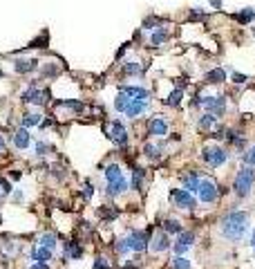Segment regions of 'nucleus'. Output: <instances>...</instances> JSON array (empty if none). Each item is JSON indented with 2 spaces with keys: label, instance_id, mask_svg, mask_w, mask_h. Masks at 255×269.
I'll return each mask as SVG.
<instances>
[{
  "label": "nucleus",
  "instance_id": "f257e3e1",
  "mask_svg": "<svg viewBox=\"0 0 255 269\" xmlns=\"http://www.w3.org/2000/svg\"><path fill=\"white\" fill-rule=\"evenodd\" d=\"M251 231V213L244 209H231L226 211L220 220V235L226 242L238 245L246 238V234Z\"/></svg>",
  "mask_w": 255,
  "mask_h": 269
},
{
  "label": "nucleus",
  "instance_id": "f03ea898",
  "mask_svg": "<svg viewBox=\"0 0 255 269\" xmlns=\"http://www.w3.org/2000/svg\"><path fill=\"white\" fill-rule=\"evenodd\" d=\"M231 188L239 200L251 198V193H253V188H255V166H246V164L239 166V168L235 170Z\"/></svg>",
  "mask_w": 255,
  "mask_h": 269
},
{
  "label": "nucleus",
  "instance_id": "7ed1b4c3",
  "mask_svg": "<svg viewBox=\"0 0 255 269\" xmlns=\"http://www.w3.org/2000/svg\"><path fill=\"white\" fill-rule=\"evenodd\" d=\"M41 79H32V81L27 83V88L20 92V101H23L25 105H34V108H45V105L52 103V94H49V90L47 88H41Z\"/></svg>",
  "mask_w": 255,
  "mask_h": 269
},
{
  "label": "nucleus",
  "instance_id": "20e7f679",
  "mask_svg": "<svg viewBox=\"0 0 255 269\" xmlns=\"http://www.w3.org/2000/svg\"><path fill=\"white\" fill-rule=\"evenodd\" d=\"M199 157H202V162H204L206 168L217 170L231 159V152H228V148H224L222 144H217V141H210V144H206V146L202 148Z\"/></svg>",
  "mask_w": 255,
  "mask_h": 269
},
{
  "label": "nucleus",
  "instance_id": "39448f33",
  "mask_svg": "<svg viewBox=\"0 0 255 269\" xmlns=\"http://www.w3.org/2000/svg\"><path fill=\"white\" fill-rule=\"evenodd\" d=\"M103 133L108 134V139H110L116 148L128 151V146H130V130H128L126 121H121V119H110V121L103 123Z\"/></svg>",
  "mask_w": 255,
  "mask_h": 269
},
{
  "label": "nucleus",
  "instance_id": "423d86ee",
  "mask_svg": "<svg viewBox=\"0 0 255 269\" xmlns=\"http://www.w3.org/2000/svg\"><path fill=\"white\" fill-rule=\"evenodd\" d=\"M168 200L170 204L175 206V209L179 211H186V213H195L197 211V195L191 193V191H186L184 186H177V188H170L168 191Z\"/></svg>",
  "mask_w": 255,
  "mask_h": 269
},
{
  "label": "nucleus",
  "instance_id": "0eeeda50",
  "mask_svg": "<svg viewBox=\"0 0 255 269\" xmlns=\"http://www.w3.org/2000/svg\"><path fill=\"white\" fill-rule=\"evenodd\" d=\"M155 231V227H145V229H128L126 240H128V247L132 253H145L148 252V245H150V235Z\"/></svg>",
  "mask_w": 255,
  "mask_h": 269
},
{
  "label": "nucleus",
  "instance_id": "6e6552de",
  "mask_svg": "<svg viewBox=\"0 0 255 269\" xmlns=\"http://www.w3.org/2000/svg\"><path fill=\"white\" fill-rule=\"evenodd\" d=\"M222 200L220 195V182L213 180V177H202V184H199V191H197V202L199 204H217Z\"/></svg>",
  "mask_w": 255,
  "mask_h": 269
},
{
  "label": "nucleus",
  "instance_id": "1a4fd4ad",
  "mask_svg": "<svg viewBox=\"0 0 255 269\" xmlns=\"http://www.w3.org/2000/svg\"><path fill=\"white\" fill-rule=\"evenodd\" d=\"M202 110L210 112V115L217 117V119H224L226 117V110H228V97H224V94H206L204 92Z\"/></svg>",
  "mask_w": 255,
  "mask_h": 269
},
{
  "label": "nucleus",
  "instance_id": "9d476101",
  "mask_svg": "<svg viewBox=\"0 0 255 269\" xmlns=\"http://www.w3.org/2000/svg\"><path fill=\"white\" fill-rule=\"evenodd\" d=\"M145 134L152 139H166L170 134V121L166 119V115H152L145 121Z\"/></svg>",
  "mask_w": 255,
  "mask_h": 269
},
{
  "label": "nucleus",
  "instance_id": "9b49d317",
  "mask_svg": "<svg viewBox=\"0 0 255 269\" xmlns=\"http://www.w3.org/2000/svg\"><path fill=\"white\" fill-rule=\"evenodd\" d=\"M195 242H197V234L192 229H184L179 235H175V242L170 252H173V256H186L195 247Z\"/></svg>",
  "mask_w": 255,
  "mask_h": 269
},
{
  "label": "nucleus",
  "instance_id": "f8f14e48",
  "mask_svg": "<svg viewBox=\"0 0 255 269\" xmlns=\"http://www.w3.org/2000/svg\"><path fill=\"white\" fill-rule=\"evenodd\" d=\"M173 249V235H168L163 229H155L150 235V245H148V252L155 253V256H161V253L170 252Z\"/></svg>",
  "mask_w": 255,
  "mask_h": 269
},
{
  "label": "nucleus",
  "instance_id": "ddd939ff",
  "mask_svg": "<svg viewBox=\"0 0 255 269\" xmlns=\"http://www.w3.org/2000/svg\"><path fill=\"white\" fill-rule=\"evenodd\" d=\"M54 110L56 112L65 110L67 112V117H81L87 108L81 99H56L54 101Z\"/></svg>",
  "mask_w": 255,
  "mask_h": 269
},
{
  "label": "nucleus",
  "instance_id": "4468645a",
  "mask_svg": "<svg viewBox=\"0 0 255 269\" xmlns=\"http://www.w3.org/2000/svg\"><path fill=\"white\" fill-rule=\"evenodd\" d=\"M152 108V101H141V99H130L128 101V108L123 112V117L130 119V121H137L141 119L143 115H148Z\"/></svg>",
  "mask_w": 255,
  "mask_h": 269
},
{
  "label": "nucleus",
  "instance_id": "2eb2a0df",
  "mask_svg": "<svg viewBox=\"0 0 255 269\" xmlns=\"http://www.w3.org/2000/svg\"><path fill=\"white\" fill-rule=\"evenodd\" d=\"M121 76L123 79H141L145 74V63L141 59H126L121 61Z\"/></svg>",
  "mask_w": 255,
  "mask_h": 269
},
{
  "label": "nucleus",
  "instance_id": "dca6fc26",
  "mask_svg": "<svg viewBox=\"0 0 255 269\" xmlns=\"http://www.w3.org/2000/svg\"><path fill=\"white\" fill-rule=\"evenodd\" d=\"M141 155H143L148 162H159V159L166 155V141L163 139L145 141L143 146H141Z\"/></svg>",
  "mask_w": 255,
  "mask_h": 269
},
{
  "label": "nucleus",
  "instance_id": "f3484780",
  "mask_svg": "<svg viewBox=\"0 0 255 269\" xmlns=\"http://www.w3.org/2000/svg\"><path fill=\"white\" fill-rule=\"evenodd\" d=\"M123 94H128L130 99H141V101H152V90L145 88V85H139V83H121L119 85Z\"/></svg>",
  "mask_w": 255,
  "mask_h": 269
},
{
  "label": "nucleus",
  "instance_id": "a211bd4d",
  "mask_svg": "<svg viewBox=\"0 0 255 269\" xmlns=\"http://www.w3.org/2000/svg\"><path fill=\"white\" fill-rule=\"evenodd\" d=\"M202 177H204L202 170H197V168H188L186 173H181L179 180H181V186H184L186 191H191V193L197 195L199 184H202Z\"/></svg>",
  "mask_w": 255,
  "mask_h": 269
},
{
  "label": "nucleus",
  "instance_id": "6ab92c4d",
  "mask_svg": "<svg viewBox=\"0 0 255 269\" xmlns=\"http://www.w3.org/2000/svg\"><path fill=\"white\" fill-rule=\"evenodd\" d=\"M32 144H34V139H32V134H29L27 128L18 126V128L12 133V146L16 148L18 152H25L29 146H32Z\"/></svg>",
  "mask_w": 255,
  "mask_h": 269
},
{
  "label": "nucleus",
  "instance_id": "aec40b11",
  "mask_svg": "<svg viewBox=\"0 0 255 269\" xmlns=\"http://www.w3.org/2000/svg\"><path fill=\"white\" fill-rule=\"evenodd\" d=\"M12 67H14V72H16V74L29 76V74H34V72H38L41 63H38V59H29V56H25V59H14Z\"/></svg>",
  "mask_w": 255,
  "mask_h": 269
},
{
  "label": "nucleus",
  "instance_id": "412c9836",
  "mask_svg": "<svg viewBox=\"0 0 255 269\" xmlns=\"http://www.w3.org/2000/svg\"><path fill=\"white\" fill-rule=\"evenodd\" d=\"M145 177H148V170L139 164H132V168H130V191L141 193L145 186Z\"/></svg>",
  "mask_w": 255,
  "mask_h": 269
},
{
  "label": "nucleus",
  "instance_id": "4be33fe9",
  "mask_svg": "<svg viewBox=\"0 0 255 269\" xmlns=\"http://www.w3.org/2000/svg\"><path fill=\"white\" fill-rule=\"evenodd\" d=\"M145 34V32H143ZM170 30H168V25H161V27H157V30L148 32V45L150 47H163L166 43L170 41Z\"/></svg>",
  "mask_w": 255,
  "mask_h": 269
},
{
  "label": "nucleus",
  "instance_id": "5701e85b",
  "mask_svg": "<svg viewBox=\"0 0 255 269\" xmlns=\"http://www.w3.org/2000/svg\"><path fill=\"white\" fill-rule=\"evenodd\" d=\"M85 249L79 240H65L63 242V260H81Z\"/></svg>",
  "mask_w": 255,
  "mask_h": 269
},
{
  "label": "nucleus",
  "instance_id": "b1692460",
  "mask_svg": "<svg viewBox=\"0 0 255 269\" xmlns=\"http://www.w3.org/2000/svg\"><path fill=\"white\" fill-rule=\"evenodd\" d=\"M54 260V252L52 249H45V247L41 245H32V249H29V263H52Z\"/></svg>",
  "mask_w": 255,
  "mask_h": 269
},
{
  "label": "nucleus",
  "instance_id": "393cba45",
  "mask_svg": "<svg viewBox=\"0 0 255 269\" xmlns=\"http://www.w3.org/2000/svg\"><path fill=\"white\" fill-rule=\"evenodd\" d=\"M228 81V74L224 67H210L206 74H204V83L206 85H224Z\"/></svg>",
  "mask_w": 255,
  "mask_h": 269
},
{
  "label": "nucleus",
  "instance_id": "a878e982",
  "mask_svg": "<svg viewBox=\"0 0 255 269\" xmlns=\"http://www.w3.org/2000/svg\"><path fill=\"white\" fill-rule=\"evenodd\" d=\"M184 97H186L184 90L177 88V85H173V88H170V92L163 97V105H166V108L177 110V108H181V103H184Z\"/></svg>",
  "mask_w": 255,
  "mask_h": 269
},
{
  "label": "nucleus",
  "instance_id": "bb28decb",
  "mask_svg": "<svg viewBox=\"0 0 255 269\" xmlns=\"http://www.w3.org/2000/svg\"><path fill=\"white\" fill-rule=\"evenodd\" d=\"M43 112H38V110H25L23 115H20V126L23 128H38L41 126V121H43Z\"/></svg>",
  "mask_w": 255,
  "mask_h": 269
},
{
  "label": "nucleus",
  "instance_id": "cd10ccee",
  "mask_svg": "<svg viewBox=\"0 0 255 269\" xmlns=\"http://www.w3.org/2000/svg\"><path fill=\"white\" fill-rule=\"evenodd\" d=\"M159 229H163L168 235H179L181 231H184V222H181L179 218L168 216V218H163L161 222H159Z\"/></svg>",
  "mask_w": 255,
  "mask_h": 269
},
{
  "label": "nucleus",
  "instance_id": "c85d7f7f",
  "mask_svg": "<svg viewBox=\"0 0 255 269\" xmlns=\"http://www.w3.org/2000/svg\"><path fill=\"white\" fill-rule=\"evenodd\" d=\"M36 245L45 247V249H52V252H56L58 247V234L56 231H41V234L36 235Z\"/></svg>",
  "mask_w": 255,
  "mask_h": 269
},
{
  "label": "nucleus",
  "instance_id": "c756f323",
  "mask_svg": "<svg viewBox=\"0 0 255 269\" xmlns=\"http://www.w3.org/2000/svg\"><path fill=\"white\" fill-rule=\"evenodd\" d=\"M61 70H63V65L61 63H43L41 67H38V72H41V81H52V79H56L58 74H61Z\"/></svg>",
  "mask_w": 255,
  "mask_h": 269
},
{
  "label": "nucleus",
  "instance_id": "7c9ffc66",
  "mask_svg": "<svg viewBox=\"0 0 255 269\" xmlns=\"http://www.w3.org/2000/svg\"><path fill=\"white\" fill-rule=\"evenodd\" d=\"M217 123H220L217 117H213L210 112H202V115L197 117V130L199 133H208L210 134V130H213Z\"/></svg>",
  "mask_w": 255,
  "mask_h": 269
},
{
  "label": "nucleus",
  "instance_id": "2f4dec72",
  "mask_svg": "<svg viewBox=\"0 0 255 269\" xmlns=\"http://www.w3.org/2000/svg\"><path fill=\"white\" fill-rule=\"evenodd\" d=\"M233 20H235L238 25H242V27L253 25L255 23V9L253 7H244V9H239L238 14H233Z\"/></svg>",
  "mask_w": 255,
  "mask_h": 269
},
{
  "label": "nucleus",
  "instance_id": "473e14b6",
  "mask_svg": "<svg viewBox=\"0 0 255 269\" xmlns=\"http://www.w3.org/2000/svg\"><path fill=\"white\" fill-rule=\"evenodd\" d=\"M0 249H2V253L9 260V258H14L18 253V242H14L9 235H0Z\"/></svg>",
  "mask_w": 255,
  "mask_h": 269
},
{
  "label": "nucleus",
  "instance_id": "72a5a7b5",
  "mask_svg": "<svg viewBox=\"0 0 255 269\" xmlns=\"http://www.w3.org/2000/svg\"><path fill=\"white\" fill-rule=\"evenodd\" d=\"M112 252L116 253L119 258H128L130 256V247H128V240H126V235H119V238H114V242H112Z\"/></svg>",
  "mask_w": 255,
  "mask_h": 269
},
{
  "label": "nucleus",
  "instance_id": "f704fd0d",
  "mask_svg": "<svg viewBox=\"0 0 255 269\" xmlns=\"http://www.w3.org/2000/svg\"><path fill=\"white\" fill-rule=\"evenodd\" d=\"M54 152V146L49 144L47 139H38V141H34V155L38 159H43V157H47V155H52Z\"/></svg>",
  "mask_w": 255,
  "mask_h": 269
},
{
  "label": "nucleus",
  "instance_id": "c9c22d12",
  "mask_svg": "<svg viewBox=\"0 0 255 269\" xmlns=\"http://www.w3.org/2000/svg\"><path fill=\"white\" fill-rule=\"evenodd\" d=\"M119 213H121V211L116 209V206H112V204H103L99 209V218L103 220V222H114L116 218H119Z\"/></svg>",
  "mask_w": 255,
  "mask_h": 269
},
{
  "label": "nucleus",
  "instance_id": "e433bc0d",
  "mask_svg": "<svg viewBox=\"0 0 255 269\" xmlns=\"http://www.w3.org/2000/svg\"><path fill=\"white\" fill-rule=\"evenodd\" d=\"M49 175L54 177V182H65L67 180V166L61 164V162H54L49 166Z\"/></svg>",
  "mask_w": 255,
  "mask_h": 269
},
{
  "label": "nucleus",
  "instance_id": "4c0bfd02",
  "mask_svg": "<svg viewBox=\"0 0 255 269\" xmlns=\"http://www.w3.org/2000/svg\"><path fill=\"white\" fill-rule=\"evenodd\" d=\"M170 269H192V260L188 256H173L170 258Z\"/></svg>",
  "mask_w": 255,
  "mask_h": 269
},
{
  "label": "nucleus",
  "instance_id": "58836bf2",
  "mask_svg": "<svg viewBox=\"0 0 255 269\" xmlns=\"http://www.w3.org/2000/svg\"><path fill=\"white\" fill-rule=\"evenodd\" d=\"M79 193H81V198L85 200V202H90V200L94 198V193H96V186H94L90 180H85L81 184V188H79Z\"/></svg>",
  "mask_w": 255,
  "mask_h": 269
},
{
  "label": "nucleus",
  "instance_id": "ea45409f",
  "mask_svg": "<svg viewBox=\"0 0 255 269\" xmlns=\"http://www.w3.org/2000/svg\"><path fill=\"white\" fill-rule=\"evenodd\" d=\"M206 18H208V12H204V7H192L188 12V20H192V23H199V20H206Z\"/></svg>",
  "mask_w": 255,
  "mask_h": 269
},
{
  "label": "nucleus",
  "instance_id": "a19ab883",
  "mask_svg": "<svg viewBox=\"0 0 255 269\" xmlns=\"http://www.w3.org/2000/svg\"><path fill=\"white\" fill-rule=\"evenodd\" d=\"M92 269H112V263H110V258L105 256V253H99V256H94Z\"/></svg>",
  "mask_w": 255,
  "mask_h": 269
},
{
  "label": "nucleus",
  "instance_id": "79ce46f5",
  "mask_svg": "<svg viewBox=\"0 0 255 269\" xmlns=\"http://www.w3.org/2000/svg\"><path fill=\"white\" fill-rule=\"evenodd\" d=\"M242 164L255 166V144L253 146H246V151L242 152Z\"/></svg>",
  "mask_w": 255,
  "mask_h": 269
},
{
  "label": "nucleus",
  "instance_id": "37998d69",
  "mask_svg": "<svg viewBox=\"0 0 255 269\" xmlns=\"http://www.w3.org/2000/svg\"><path fill=\"white\" fill-rule=\"evenodd\" d=\"M249 81H251L249 74H242V72H231V83H235V85H246Z\"/></svg>",
  "mask_w": 255,
  "mask_h": 269
},
{
  "label": "nucleus",
  "instance_id": "c03bdc74",
  "mask_svg": "<svg viewBox=\"0 0 255 269\" xmlns=\"http://www.w3.org/2000/svg\"><path fill=\"white\" fill-rule=\"evenodd\" d=\"M0 188H2V198H9L14 193V184L7 177H0Z\"/></svg>",
  "mask_w": 255,
  "mask_h": 269
},
{
  "label": "nucleus",
  "instance_id": "a18cd8bd",
  "mask_svg": "<svg viewBox=\"0 0 255 269\" xmlns=\"http://www.w3.org/2000/svg\"><path fill=\"white\" fill-rule=\"evenodd\" d=\"M25 200V193L20 191V188H14V193H12V202H16V204H20Z\"/></svg>",
  "mask_w": 255,
  "mask_h": 269
},
{
  "label": "nucleus",
  "instance_id": "49530a36",
  "mask_svg": "<svg viewBox=\"0 0 255 269\" xmlns=\"http://www.w3.org/2000/svg\"><path fill=\"white\" fill-rule=\"evenodd\" d=\"M27 269H52V267H49V263H29Z\"/></svg>",
  "mask_w": 255,
  "mask_h": 269
},
{
  "label": "nucleus",
  "instance_id": "de8ad7c7",
  "mask_svg": "<svg viewBox=\"0 0 255 269\" xmlns=\"http://www.w3.org/2000/svg\"><path fill=\"white\" fill-rule=\"evenodd\" d=\"M5 151H7V139H5V134L0 133V155H5Z\"/></svg>",
  "mask_w": 255,
  "mask_h": 269
},
{
  "label": "nucleus",
  "instance_id": "09e8293b",
  "mask_svg": "<svg viewBox=\"0 0 255 269\" xmlns=\"http://www.w3.org/2000/svg\"><path fill=\"white\" fill-rule=\"evenodd\" d=\"M208 5L213 7L215 12H220V9H222V0H208Z\"/></svg>",
  "mask_w": 255,
  "mask_h": 269
},
{
  "label": "nucleus",
  "instance_id": "8fccbe9b",
  "mask_svg": "<svg viewBox=\"0 0 255 269\" xmlns=\"http://www.w3.org/2000/svg\"><path fill=\"white\" fill-rule=\"evenodd\" d=\"M9 177H12V180L16 182V180H20V177H23V173H20V170H16V168H14L12 173H9Z\"/></svg>",
  "mask_w": 255,
  "mask_h": 269
},
{
  "label": "nucleus",
  "instance_id": "3c124183",
  "mask_svg": "<svg viewBox=\"0 0 255 269\" xmlns=\"http://www.w3.org/2000/svg\"><path fill=\"white\" fill-rule=\"evenodd\" d=\"M251 247H253V253H255V227H253V231H251Z\"/></svg>",
  "mask_w": 255,
  "mask_h": 269
},
{
  "label": "nucleus",
  "instance_id": "603ef678",
  "mask_svg": "<svg viewBox=\"0 0 255 269\" xmlns=\"http://www.w3.org/2000/svg\"><path fill=\"white\" fill-rule=\"evenodd\" d=\"M0 79H5V72H2V70H0Z\"/></svg>",
  "mask_w": 255,
  "mask_h": 269
},
{
  "label": "nucleus",
  "instance_id": "864d4df0",
  "mask_svg": "<svg viewBox=\"0 0 255 269\" xmlns=\"http://www.w3.org/2000/svg\"><path fill=\"white\" fill-rule=\"evenodd\" d=\"M251 34H253V36H255V27H251Z\"/></svg>",
  "mask_w": 255,
  "mask_h": 269
},
{
  "label": "nucleus",
  "instance_id": "5fc2aeb1",
  "mask_svg": "<svg viewBox=\"0 0 255 269\" xmlns=\"http://www.w3.org/2000/svg\"><path fill=\"white\" fill-rule=\"evenodd\" d=\"M0 224H2V213H0Z\"/></svg>",
  "mask_w": 255,
  "mask_h": 269
},
{
  "label": "nucleus",
  "instance_id": "6e6d98bb",
  "mask_svg": "<svg viewBox=\"0 0 255 269\" xmlns=\"http://www.w3.org/2000/svg\"><path fill=\"white\" fill-rule=\"evenodd\" d=\"M0 198H2V188H0Z\"/></svg>",
  "mask_w": 255,
  "mask_h": 269
}]
</instances>
